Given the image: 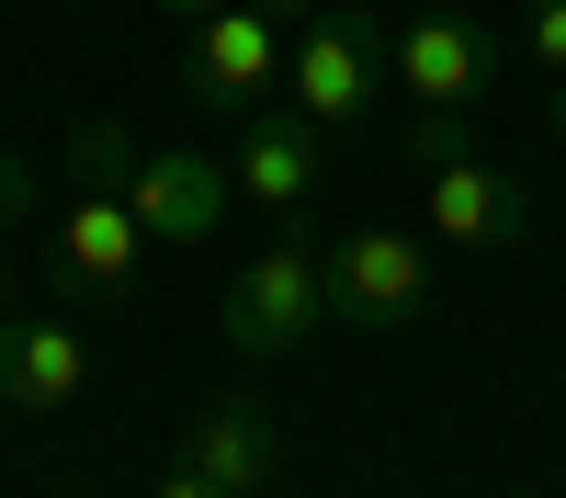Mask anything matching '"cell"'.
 <instances>
[{"label": "cell", "mask_w": 566, "mask_h": 498, "mask_svg": "<svg viewBox=\"0 0 566 498\" xmlns=\"http://www.w3.org/2000/svg\"><path fill=\"white\" fill-rule=\"evenodd\" d=\"M283 80H295V114H306V125H363V114H386V91H397V34H386V12H306Z\"/></svg>", "instance_id": "6da1fadb"}, {"label": "cell", "mask_w": 566, "mask_h": 498, "mask_svg": "<svg viewBox=\"0 0 566 498\" xmlns=\"http://www.w3.org/2000/svg\"><path fill=\"white\" fill-rule=\"evenodd\" d=\"M431 306V250L408 239V226H352L340 250H328V317L340 329H408V317Z\"/></svg>", "instance_id": "7a4b0ae2"}, {"label": "cell", "mask_w": 566, "mask_h": 498, "mask_svg": "<svg viewBox=\"0 0 566 498\" xmlns=\"http://www.w3.org/2000/svg\"><path fill=\"white\" fill-rule=\"evenodd\" d=\"M317 317H328V261L295 250V239H272V250L239 272V284H227V351L272 362V351H295Z\"/></svg>", "instance_id": "3957f363"}, {"label": "cell", "mask_w": 566, "mask_h": 498, "mask_svg": "<svg viewBox=\"0 0 566 498\" xmlns=\"http://www.w3.org/2000/svg\"><path fill=\"white\" fill-rule=\"evenodd\" d=\"M419 226H431L442 250H510V239L533 226V193L464 148V159H431V170H419Z\"/></svg>", "instance_id": "277c9868"}, {"label": "cell", "mask_w": 566, "mask_h": 498, "mask_svg": "<svg viewBox=\"0 0 566 498\" xmlns=\"http://www.w3.org/2000/svg\"><path fill=\"white\" fill-rule=\"evenodd\" d=\"M272 68H283V23L261 12V0H227V12H205L193 45H181V91H193V103H216V114L261 103Z\"/></svg>", "instance_id": "5b68a950"}, {"label": "cell", "mask_w": 566, "mask_h": 498, "mask_svg": "<svg viewBox=\"0 0 566 498\" xmlns=\"http://www.w3.org/2000/svg\"><path fill=\"white\" fill-rule=\"evenodd\" d=\"M125 204H136V226H148L159 250H205L227 226V204H239V170H216L205 148H159V159H136Z\"/></svg>", "instance_id": "8992f818"}, {"label": "cell", "mask_w": 566, "mask_h": 498, "mask_svg": "<svg viewBox=\"0 0 566 498\" xmlns=\"http://www.w3.org/2000/svg\"><path fill=\"white\" fill-rule=\"evenodd\" d=\"M488 80H499L488 23H464V12H408L397 23V91H408L419 114H464Z\"/></svg>", "instance_id": "52a82bcc"}, {"label": "cell", "mask_w": 566, "mask_h": 498, "mask_svg": "<svg viewBox=\"0 0 566 498\" xmlns=\"http://www.w3.org/2000/svg\"><path fill=\"white\" fill-rule=\"evenodd\" d=\"M80 385H91V340L69 329V317H45V306L0 317V396H12V407L45 420V407H69Z\"/></svg>", "instance_id": "ba28073f"}, {"label": "cell", "mask_w": 566, "mask_h": 498, "mask_svg": "<svg viewBox=\"0 0 566 498\" xmlns=\"http://www.w3.org/2000/svg\"><path fill=\"white\" fill-rule=\"evenodd\" d=\"M181 465H193L216 498H272V476H283V431L261 420L250 396H216L193 431H181Z\"/></svg>", "instance_id": "9c48e42d"}, {"label": "cell", "mask_w": 566, "mask_h": 498, "mask_svg": "<svg viewBox=\"0 0 566 498\" xmlns=\"http://www.w3.org/2000/svg\"><path fill=\"white\" fill-rule=\"evenodd\" d=\"M148 250H159V239L136 226V204H125V193H80V204H57V272H69V284L125 295Z\"/></svg>", "instance_id": "30bf717a"}, {"label": "cell", "mask_w": 566, "mask_h": 498, "mask_svg": "<svg viewBox=\"0 0 566 498\" xmlns=\"http://www.w3.org/2000/svg\"><path fill=\"white\" fill-rule=\"evenodd\" d=\"M239 204H306L317 193V125L306 114H239Z\"/></svg>", "instance_id": "8fae6325"}, {"label": "cell", "mask_w": 566, "mask_h": 498, "mask_svg": "<svg viewBox=\"0 0 566 498\" xmlns=\"http://www.w3.org/2000/svg\"><path fill=\"white\" fill-rule=\"evenodd\" d=\"M69 170H80V193H125V181H136V136L114 114H80L69 125Z\"/></svg>", "instance_id": "7c38bea8"}, {"label": "cell", "mask_w": 566, "mask_h": 498, "mask_svg": "<svg viewBox=\"0 0 566 498\" xmlns=\"http://www.w3.org/2000/svg\"><path fill=\"white\" fill-rule=\"evenodd\" d=\"M522 45L544 57V80H566V0H522Z\"/></svg>", "instance_id": "4fadbf2b"}, {"label": "cell", "mask_w": 566, "mask_h": 498, "mask_svg": "<svg viewBox=\"0 0 566 498\" xmlns=\"http://www.w3.org/2000/svg\"><path fill=\"white\" fill-rule=\"evenodd\" d=\"M431 159H464V114H419V170Z\"/></svg>", "instance_id": "5bb4252c"}, {"label": "cell", "mask_w": 566, "mask_h": 498, "mask_svg": "<svg viewBox=\"0 0 566 498\" xmlns=\"http://www.w3.org/2000/svg\"><path fill=\"white\" fill-rule=\"evenodd\" d=\"M23 204H34V170H23V159H0V226H23Z\"/></svg>", "instance_id": "9a60e30c"}, {"label": "cell", "mask_w": 566, "mask_h": 498, "mask_svg": "<svg viewBox=\"0 0 566 498\" xmlns=\"http://www.w3.org/2000/svg\"><path fill=\"white\" fill-rule=\"evenodd\" d=\"M148 498H216V487H205V476H193V465H170V476H159V487H148Z\"/></svg>", "instance_id": "2e32d148"}, {"label": "cell", "mask_w": 566, "mask_h": 498, "mask_svg": "<svg viewBox=\"0 0 566 498\" xmlns=\"http://www.w3.org/2000/svg\"><path fill=\"white\" fill-rule=\"evenodd\" d=\"M159 12H181V23H205V12H227V0H159Z\"/></svg>", "instance_id": "e0dca14e"}, {"label": "cell", "mask_w": 566, "mask_h": 498, "mask_svg": "<svg viewBox=\"0 0 566 498\" xmlns=\"http://www.w3.org/2000/svg\"><path fill=\"white\" fill-rule=\"evenodd\" d=\"M261 12H272V23H306V12H317V0H261Z\"/></svg>", "instance_id": "ac0fdd59"}, {"label": "cell", "mask_w": 566, "mask_h": 498, "mask_svg": "<svg viewBox=\"0 0 566 498\" xmlns=\"http://www.w3.org/2000/svg\"><path fill=\"white\" fill-rule=\"evenodd\" d=\"M544 125H555V136H566V80H555V91H544Z\"/></svg>", "instance_id": "d6986e66"}, {"label": "cell", "mask_w": 566, "mask_h": 498, "mask_svg": "<svg viewBox=\"0 0 566 498\" xmlns=\"http://www.w3.org/2000/svg\"><path fill=\"white\" fill-rule=\"evenodd\" d=\"M12 306H23V284H12V272H0V317H12Z\"/></svg>", "instance_id": "ffe728a7"}]
</instances>
